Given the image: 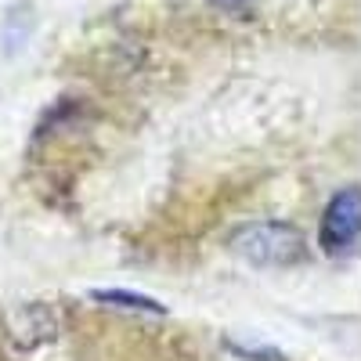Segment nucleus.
<instances>
[{
    "label": "nucleus",
    "instance_id": "nucleus-2",
    "mask_svg": "<svg viewBox=\"0 0 361 361\" xmlns=\"http://www.w3.org/2000/svg\"><path fill=\"white\" fill-rule=\"evenodd\" d=\"M357 231H361V195H357V188H347V192H340L333 202L325 206V217H322V250L329 257L354 253Z\"/></svg>",
    "mask_w": 361,
    "mask_h": 361
},
{
    "label": "nucleus",
    "instance_id": "nucleus-1",
    "mask_svg": "<svg viewBox=\"0 0 361 361\" xmlns=\"http://www.w3.org/2000/svg\"><path fill=\"white\" fill-rule=\"evenodd\" d=\"M231 250L257 267H286V264H300L307 257L304 235L289 224H279V221L238 228L231 235Z\"/></svg>",
    "mask_w": 361,
    "mask_h": 361
}]
</instances>
